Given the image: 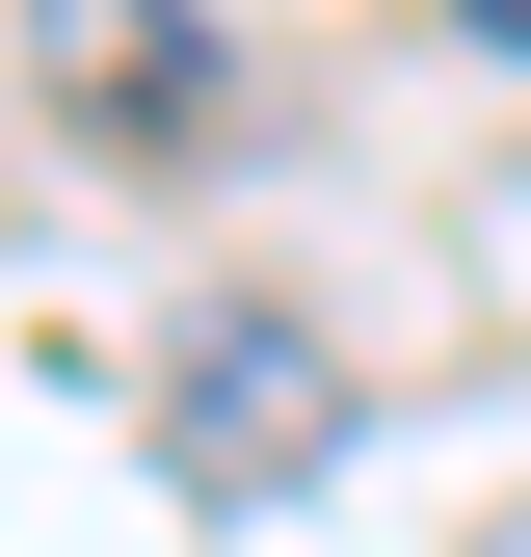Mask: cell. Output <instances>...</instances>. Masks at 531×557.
I'll use <instances>...</instances> for the list:
<instances>
[{"label": "cell", "instance_id": "3957f363", "mask_svg": "<svg viewBox=\"0 0 531 557\" xmlns=\"http://www.w3.org/2000/svg\"><path fill=\"white\" fill-rule=\"evenodd\" d=\"M452 27H479V53H531V0H452Z\"/></svg>", "mask_w": 531, "mask_h": 557}, {"label": "cell", "instance_id": "6da1fadb", "mask_svg": "<svg viewBox=\"0 0 531 557\" xmlns=\"http://www.w3.org/2000/svg\"><path fill=\"white\" fill-rule=\"evenodd\" d=\"M319 425H346V372H319V345L266 319V293L160 345V451L213 478V505H293V478H319Z\"/></svg>", "mask_w": 531, "mask_h": 557}, {"label": "cell", "instance_id": "7a4b0ae2", "mask_svg": "<svg viewBox=\"0 0 531 557\" xmlns=\"http://www.w3.org/2000/svg\"><path fill=\"white\" fill-rule=\"evenodd\" d=\"M27 53H53L81 133H186L213 107V0H27Z\"/></svg>", "mask_w": 531, "mask_h": 557}]
</instances>
